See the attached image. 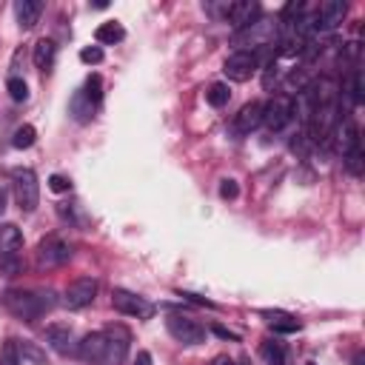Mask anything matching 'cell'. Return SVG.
Segmentation results:
<instances>
[{
  "instance_id": "cell-14",
  "label": "cell",
  "mask_w": 365,
  "mask_h": 365,
  "mask_svg": "<svg viewBox=\"0 0 365 365\" xmlns=\"http://www.w3.org/2000/svg\"><path fill=\"white\" fill-rule=\"evenodd\" d=\"M77 354H80L88 365H106V334H103V331L86 334L83 342L77 345Z\"/></svg>"
},
{
  "instance_id": "cell-18",
  "label": "cell",
  "mask_w": 365,
  "mask_h": 365,
  "mask_svg": "<svg viewBox=\"0 0 365 365\" xmlns=\"http://www.w3.org/2000/svg\"><path fill=\"white\" fill-rule=\"evenodd\" d=\"M40 11H43L40 0H17L14 3V14H17L20 29H34V23L40 20Z\"/></svg>"
},
{
  "instance_id": "cell-15",
  "label": "cell",
  "mask_w": 365,
  "mask_h": 365,
  "mask_svg": "<svg viewBox=\"0 0 365 365\" xmlns=\"http://www.w3.org/2000/svg\"><path fill=\"white\" fill-rule=\"evenodd\" d=\"M348 14V3L345 0H325L317 11V29H325V31H334Z\"/></svg>"
},
{
  "instance_id": "cell-21",
  "label": "cell",
  "mask_w": 365,
  "mask_h": 365,
  "mask_svg": "<svg viewBox=\"0 0 365 365\" xmlns=\"http://www.w3.org/2000/svg\"><path fill=\"white\" fill-rule=\"evenodd\" d=\"M34 66L40 68V71H46V68H51V63H54V57H57V46H54V40H48V37H43V40H37L34 43Z\"/></svg>"
},
{
  "instance_id": "cell-12",
  "label": "cell",
  "mask_w": 365,
  "mask_h": 365,
  "mask_svg": "<svg viewBox=\"0 0 365 365\" xmlns=\"http://www.w3.org/2000/svg\"><path fill=\"white\" fill-rule=\"evenodd\" d=\"M259 17V3L257 0H234L225 9V20L231 23L234 31H242L245 26H251Z\"/></svg>"
},
{
  "instance_id": "cell-9",
  "label": "cell",
  "mask_w": 365,
  "mask_h": 365,
  "mask_svg": "<svg viewBox=\"0 0 365 365\" xmlns=\"http://www.w3.org/2000/svg\"><path fill=\"white\" fill-rule=\"evenodd\" d=\"M257 66H259V60H257L254 51H234L222 63V74L231 83H245V80H251V74L257 71Z\"/></svg>"
},
{
  "instance_id": "cell-32",
  "label": "cell",
  "mask_w": 365,
  "mask_h": 365,
  "mask_svg": "<svg viewBox=\"0 0 365 365\" xmlns=\"http://www.w3.org/2000/svg\"><path fill=\"white\" fill-rule=\"evenodd\" d=\"M237 194H240V185H237L234 180H222V182H220V197H222V200H234Z\"/></svg>"
},
{
  "instance_id": "cell-28",
  "label": "cell",
  "mask_w": 365,
  "mask_h": 365,
  "mask_svg": "<svg viewBox=\"0 0 365 365\" xmlns=\"http://www.w3.org/2000/svg\"><path fill=\"white\" fill-rule=\"evenodd\" d=\"M83 94L97 106L100 100H103V80H100V74H91L88 80H86V86H83Z\"/></svg>"
},
{
  "instance_id": "cell-13",
  "label": "cell",
  "mask_w": 365,
  "mask_h": 365,
  "mask_svg": "<svg viewBox=\"0 0 365 365\" xmlns=\"http://www.w3.org/2000/svg\"><path fill=\"white\" fill-rule=\"evenodd\" d=\"M46 342L60 354V356H74L77 354V339L68 325H48L46 328Z\"/></svg>"
},
{
  "instance_id": "cell-3",
  "label": "cell",
  "mask_w": 365,
  "mask_h": 365,
  "mask_svg": "<svg viewBox=\"0 0 365 365\" xmlns=\"http://www.w3.org/2000/svg\"><path fill=\"white\" fill-rule=\"evenodd\" d=\"M274 37H277V20L257 17L242 31H234V46H240V51H251L257 46H271Z\"/></svg>"
},
{
  "instance_id": "cell-16",
  "label": "cell",
  "mask_w": 365,
  "mask_h": 365,
  "mask_svg": "<svg viewBox=\"0 0 365 365\" xmlns=\"http://www.w3.org/2000/svg\"><path fill=\"white\" fill-rule=\"evenodd\" d=\"M259 317L265 319V325L271 328V331H277V334H294V331H299L302 325H299V319L294 317V314H288V311H259Z\"/></svg>"
},
{
  "instance_id": "cell-8",
  "label": "cell",
  "mask_w": 365,
  "mask_h": 365,
  "mask_svg": "<svg viewBox=\"0 0 365 365\" xmlns=\"http://www.w3.org/2000/svg\"><path fill=\"white\" fill-rule=\"evenodd\" d=\"M165 328H168V334H171L180 345H200V342H205V328H202L197 319H191V317L171 314V317L165 319Z\"/></svg>"
},
{
  "instance_id": "cell-19",
  "label": "cell",
  "mask_w": 365,
  "mask_h": 365,
  "mask_svg": "<svg viewBox=\"0 0 365 365\" xmlns=\"http://www.w3.org/2000/svg\"><path fill=\"white\" fill-rule=\"evenodd\" d=\"M68 114H71L77 123H88V120L94 117V103L83 94V88L74 91V97L68 100Z\"/></svg>"
},
{
  "instance_id": "cell-10",
  "label": "cell",
  "mask_w": 365,
  "mask_h": 365,
  "mask_svg": "<svg viewBox=\"0 0 365 365\" xmlns=\"http://www.w3.org/2000/svg\"><path fill=\"white\" fill-rule=\"evenodd\" d=\"M106 365H123L125 354H128V342L131 334L125 325H108L106 331Z\"/></svg>"
},
{
  "instance_id": "cell-17",
  "label": "cell",
  "mask_w": 365,
  "mask_h": 365,
  "mask_svg": "<svg viewBox=\"0 0 365 365\" xmlns=\"http://www.w3.org/2000/svg\"><path fill=\"white\" fill-rule=\"evenodd\" d=\"M20 248H23V231L14 222H3L0 225V259L17 257Z\"/></svg>"
},
{
  "instance_id": "cell-7",
  "label": "cell",
  "mask_w": 365,
  "mask_h": 365,
  "mask_svg": "<svg viewBox=\"0 0 365 365\" xmlns=\"http://www.w3.org/2000/svg\"><path fill=\"white\" fill-rule=\"evenodd\" d=\"M97 288H100V282H97L94 277H77L74 282L66 285V291H63V305L71 308V311H80V308H86V305L94 302Z\"/></svg>"
},
{
  "instance_id": "cell-5",
  "label": "cell",
  "mask_w": 365,
  "mask_h": 365,
  "mask_svg": "<svg viewBox=\"0 0 365 365\" xmlns=\"http://www.w3.org/2000/svg\"><path fill=\"white\" fill-rule=\"evenodd\" d=\"M294 114H297V108H294V100L288 94H277L262 106V123L268 131H282Z\"/></svg>"
},
{
  "instance_id": "cell-37",
  "label": "cell",
  "mask_w": 365,
  "mask_h": 365,
  "mask_svg": "<svg viewBox=\"0 0 365 365\" xmlns=\"http://www.w3.org/2000/svg\"><path fill=\"white\" fill-rule=\"evenodd\" d=\"M354 365H365V359H362V351H359V354L354 356Z\"/></svg>"
},
{
  "instance_id": "cell-27",
  "label": "cell",
  "mask_w": 365,
  "mask_h": 365,
  "mask_svg": "<svg viewBox=\"0 0 365 365\" xmlns=\"http://www.w3.org/2000/svg\"><path fill=\"white\" fill-rule=\"evenodd\" d=\"M0 365H23L20 359V348L14 339H6L3 348H0Z\"/></svg>"
},
{
  "instance_id": "cell-6",
  "label": "cell",
  "mask_w": 365,
  "mask_h": 365,
  "mask_svg": "<svg viewBox=\"0 0 365 365\" xmlns=\"http://www.w3.org/2000/svg\"><path fill=\"white\" fill-rule=\"evenodd\" d=\"M111 305L117 314H125V317H137V319H151L154 317V305L140 297V294H131L125 288H114L111 291Z\"/></svg>"
},
{
  "instance_id": "cell-35",
  "label": "cell",
  "mask_w": 365,
  "mask_h": 365,
  "mask_svg": "<svg viewBox=\"0 0 365 365\" xmlns=\"http://www.w3.org/2000/svg\"><path fill=\"white\" fill-rule=\"evenodd\" d=\"M134 365H151V354H148V351H137Z\"/></svg>"
},
{
  "instance_id": "cell-33",
  "label": "cell",
  "mask_w": 365,
  "mask_h": 365,
  "mask_svg": "<svg viewBox=\"0 0 365 365\" xmlns=\"http://www.w3.org/2000/svg\"><path fill=\"white\" fill-rule=\"evenodd\" d=\"M0 271H3V277L17 274V271H20V259H17V257H6V259H0Z\"/></svg>"
},
{
  "instance_id": "cell-34",
  "label": "cell",
  "mask_w": 365,
  "mask_h": 365,
  "mask_svg": "<svg viewBox=\"0 0 365 365\" xmlns=\"http://www.w3.org/2000/svg\"><path fill=\"white\" fill-rule=\"evenodd\" d=\"M211 331H214L217 336H222V339H234V342L240 339V336H237L234 331H228V328H222V325H211Z\"/></svg>"
},
{
  "instance_id": "cell-2",
  "label": "cell",
  "mask_w": 365,
  "mask_h": 365,
  "mask_svg": "<svg viewBox=\"0 0 365 365\" xmlns=\"http://www.w3.org/2000/svg\"><path fill=\"white\" fill-rule=\"evenodd\" d=\"M11 191L20 205V211L31 214L40 202V182L31 168H11Z\"/></svg>"
},
{
  "instance_id": "cell-24",
  "label": "cell",
  "mask_w": 365,
  "mask_h": 365,
  "mask_svg": "<svg viewBox=\"0 0 365 365\" xmlns=\"http://www.w3.org/2000/svg\"><path fill=\"white\" fill-rule=\"evenodd\" d=\"M34 140H37V131H34V125H20V128H14V137H11V145L14 148H29V145H34Z\"/></svg>"
},
{
  "instance_id": "cell-29",
  "label": "cell",
  "mask_w": 365,
  "mask_h": 365,
  "mask_svg": "<svg viewBox=\"0 0 365 365\" xmlns=\"http://www.w3.org/2000/svg\"><path fill=\"white\" fill-rule=\"evenodd\" d=\"M17 348H20V359H31V362H46V354L43 351H37L31 342H17Z\"/></svg>"
},
{
  "instance_id": "cell-36",
  "label": "cell",
  "mask_w": 365,
  "mask_h": 365,
  "mask_svg": "<svg viewBox=\"0 0 365 365\" xmlns=\"http://www.w3.org/2000/svg\"><path fill=\"white\" fill-rule=\"evenodd\" d=\"M211 365H234V359L231 356H225V354H220V356H214V362Z\"/></svg>"
},
{
  "instance_id": "cell-25",
  "label": "cell",
  "mask_w": 365,
  "mask_h": 365,
  "mask_svg": "<svg viewBox=\"0 0 365 365\" xmlns=\"http://www.w3.org/2000/svg\"><path fill=\"white\" fill-rule=\"evenodd\" d=\"M262 356H265V365H285V351L274 339L262 342Z\"/></svg>"
},
{
  "instance_id": "cell-26",
  "label": "cell",
  "mask_w": 365,
  "mask_h": 365,
  "mask_svg": "<svg viewBox=\"0 0 365 365\" xmlns=\"http://www.w3.org/2000/svg\"><path fill=\"white\" fill-rule=\"evenodd\" d=\"M6 91H9V97H11L14 103H23V100L29 97V86H26L23 77H9V80H6Z\"/></svg>"
},
{
  "instance_id": "cell-11",
  "label": "cell",
  "mask_w": 365,
  "mask_h": 365,
  "mask_svg": "<svg viewBox=\"0 0 365 365\" xmlns=\"http://www.w3.org/2000/svg\"><path fill=\"white\" fill-rule=\"evenodd\" d=\"M262 123V103H245L234 117H231V123H228V131L234 134V137H248L257 125Z\"/></svg>"
},
{
  "instance_id": "cell-1",
  "label": "cell",
  "mask_w": 365,
  "mask_h": 365,
  "mask_svg": "<svg viewBox=\"0 0 365 365\" xmlns=\"http://www.w3.org/2000/svg\"><path fill=\"white\" fill-rule=\"evenodd\" d=\"M0 302H3V308H6L11 317L31 322V319H40L46 311L54 308V291H29V288L23 291V288H9V291L0 297Z\"/></svg>"
},
{
  "instance_id": "cell-20",
  "label": "cell",
  "mask_w": 365,
  "mask_h": 365,
  "mask_svg": "<svg viewBox=\"0 0 365 365\" xmlns=\"http://www.w3.org/2000/svg\"><path fill=\"white\" fill-rule=\"evenodd\" d=\"M356 148H359V128H356L354 120H342V125H339V151H342V157L354 154Z\"/></svg>"
},
{
  "instance_id": "cell-23",
  "label": "cell",
  "mask_w": 365,
  "mask_h": 365,
  "mask_svg": "<svg viewBox=\"0 0 365 365\" xmlns=\"http://www.w3.org/2000/svg\"><path fill=\"white\" fill-rule=\"evenodd\" d=\"M228 97H231V91H228L225 83H211V86L205 88V100H208V106H214V108H222V106L228 103Z\"/></svg>"
},
{
  "instance_id": "cell-22",
  "label": "cell",
  "mask_w": 365,
  "mask_h": 365,
  "mask_svg": "<svg viewBox=\"0 0 365 365\" xmlns=\"http://www.w3.org/2000/svg\"><path fill=\"white\" fill-rule=\"evenodd\" d=\"M94 40H97V43H106V46H114V43L125 40V29H123L117 20L100 23V26H97V31H94Z\"/></svg>"
},
{
  "instance_id": "cell-31",
  "label": "cell",
  "mask_w": 365,
  "mask_h": 365,
  "mask_svg": "<svg viewBox=\"0 0 365 365\" xmlns=\"http://www.w3.org/2000/svg\"><path fill=\"white\" fill-rule=\"evenodd\" d=\"M48 188H51V191H57V194H63V191H68V188H71V182H68L63 174H51V177H48Z\"/></svg>"
},
{
  "instance_id": "cell-30",
  "label": "cell",
  "mask_w": 365,
  "mask_h": 365,
  "mask_svg": "<svg viewBox=\"0 0 365 365\" xmlns=\"http://www.w3.org/2000/svg\"><path fill=\"white\" fill-rule=\"evenodd\" d=\"M80 60L88 63V66H97V63H103V48L100 46H86L80 51Z\"/></svg>"
},
{
  "instance_id": "cell-4",
  "label": "cell",
  "mask_w": 365,
  "mask_h": 365,
  "mask_svg": "<svg viewBox=\"0 0 365 365\" xmlns=\"http://www.w3.org/2000/svg\"><path fill=\"white\" fill-rule=\"evenodd\" d=\"M34 257H37V265H40V268H57V265L68 262V257H71V245H68L63 237L48 234V237H43V240L37 242Z\"/></svg>"
},
{
  "instance_id": "cell-38",
  "label": "cell",
  "mask_w": 365,
  "mask_h": 365,
  "mask_svg": "<svg viewBox=\"0 0 365 365\" xmlns=\"http://www.w3.org/2000/svg\"><path fill=\"white\" fill-rule=\"evenodd\" d=\"M0 211H3V191H0Z\"/></svg>"
}]
</instances>
